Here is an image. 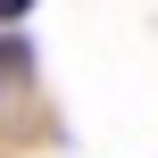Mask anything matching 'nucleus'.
I'll return each mask as SVG.
<instances>
[{
    "label": "nucleus",
    "mask_w": 158,
    "mask_h": 158,
    "mask_svg": "<svg viewBox=\"0 0 158 158\" xmlns=\"http://www.w3.org/2000/svg\"><path fill=\"white\" fill-rule=\"evenodd\" d=\"M17 67H25V50H0V75H17Z\"/></svg>",
    "instance_id": "obj_1"
}]
</instances>
